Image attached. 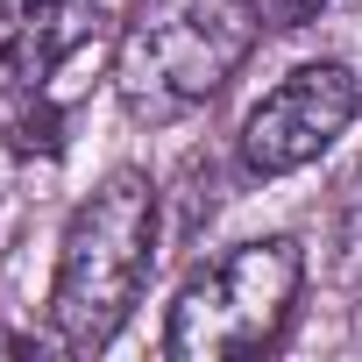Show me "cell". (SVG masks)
<instances>
[{"label": "cell", "instance_id": "6da1fadb", "mask_svg": "<svg viewBox=\"0 0 362 362\" xmlns=\"http://www.w3.org/2000/svg\"><path fill=\"white\" fill-rule=\"evenodd\" d=\"M149 270H156V185L149 170H107L57 242V277H50L57 341L71 355H100L142 305Z\"/></svg>", "mask_w": 362, "mask_h": 362}, {"label": "cell", "instance_id": "7a4b0ae2", "mask_svg": "<svg viewBox=\"0 0 362 362\" xmlns=\"http://www.w3.org/2000/svg\"><path fill=\"white\" fill-rule=\"evenodd\" d=\"M256 0H135L114 36V93L142 128L206 107L256 50Z\"/></svg>", "mask_w": 362, "mask_h": 362}, {"label": "cell", "instance_id": "3957f363", "mask_svg": "<svg viewBox=\"0 0 362 362\" xmlns=\"http://www.w3.org/2000/svg\"><path fill=\"white\" fill-rule=\"evenodd\" d=\"M305 291V249L291 235H263V242H235L221 263L192 270L185 291L170 298V327H163V355L170 362H235V355H263L284 341L291 313Z\"/></svg>", "mask_w": 362, "mask_h": 362}, {"label": "cell", "instance_id": "277c9868", "mask_svg": "<svg viewBox=\"0 0 362 362\" xmlns=\"http://www.w3.org/2000/svg\"><path fill=\"white\" fill-rule=\"evenodd\" d=\"M362 114V78L341 57H313L284 71L242 121V170L249 177H291L320 163Z\"/></svg>", "mask_w": 362, "mask_h": 362}, {"label": "cell", "instance_id": "5b68a950", "mask_svg": "<svg viewBox=\"0 0 362 362\" xmlns=\"http://www.w3.org/2000/svg\"><path fill=\"white\" fill-rule=\"evenodd\" d=\"M334 277L362 305V177H355V185L341 192V206H334Z\"/></svg>", "mask_w": 362, "mask_h": 362}, {"label": "cell", "instance_id": "8992f818", "mask_svg": "<svg viewBox=\"0 0 362 362\" xmlns=\"http://www.w3.org/2000/svg\"><path fill=\"white\" fill-rule=\"evenodd\" d=\"M320 8H327V0H256V22H263L270 36H291V29H305Z\"/></svg>", "mask_w": 362, "mask_h": 362}, {"label": "cell", "instance_id": "52a82bcc", "mask_svg": "<svg viewBox=\"0 0 362 362\" xmlns=\"http://www.w3.org/2000/svg\"><path fill=\"white\" fill-rule=\"evenodd\" d=\"M43 8H57V0H15V15H43Z\"/></svg>", "mask_w": 362, "mask_h": 362}]
</instances>
